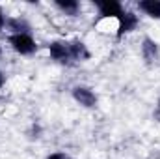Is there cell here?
<instances>
[{
	"instance_id": "1",
	"label": "cell",
	"mask_w": 160,
	"mask_h": 159,
	"mask_svg": "<svg viewBox=\"0 0 160 159\" xmlns=\"http://www.w3.org/2000/svg\"><path fill=\"white\" fill-rule=\"evenodd\" d=\"M8 41H9L11 49L22 56H30L38 51V43L32 38V34H11Z\"/></svg>"
},
{
	"instance_id": "2",
	"label": "cell",
	"mask_w": 160,
	"mask_h": 159,
	"mask_svg": "<svg viewBox=\"0 0 160 159\" xmlns=\"http://www.w3.org/2000/svg\"><path fill=\"white\" fill-rule=\"evenodd\" d=\"M48 54L52 60L60 62V64H71V49H69V41L63 40H54L48 43Z\"/></svg>"
},
{
	"instance_id": "3",
	"label": "cell",
	"mask_w": 160,
	"mask_h": 159,
	"mask_svg": "<svg viewBox=\"0 0 160 159\" xmlns=\"http://www.w3.org/2000/svg\"><path fill=\"white\" fill-rule=\"evenodd\" d=\"M138 23H140V17L134 11H125L123 9V13L118 19V38L125 36V34H130L132 30H136Z\"/></svg>"
},
{
	"instance_id": "4",
	"label": "cell",
	"mask_w": 160,
	"mask_h": 159,
	"mask_svg": "<svg viewBox=\"0 0 160 159\" xmlns=\"http://www.w3.org/2000/svg\"><path fill=\"white\" fill-rule=\"evenodd\" d=\"M99 15L104 19H119V15L123 13V6L116 0H99L95 2Z\"/></svg>"
},
{
	"instance_id": "5",
	"label": "cell",
	"mask_w": 160,
	"mask_h": 159,
	"mask_svg": "<svg viewBox=\"0 0 160 159\" xmlns=\"http://www.w3.org/2000/svg\"><path fill=\"white\" fill-rule=\"evenodd\" d=\"M73 97H75L77 103H80L82 107H88V109H93L97 105V96L88 86H75L73 88Z\"/></svg>"
},
{
	"instance_id": "6",
	"label": "cell",
	"mask_w": 160,
	"mask_h": 159,
	"mask_svg": "<svg viewBox=\"0 0 160 159\" xmlns=\"http://www.w3.org/2000/svg\"><path fill=\"white\" fill-rule=\"evenodd\" d=\"M6 26L11 34H30L32 26L26 19H21V17H11V19H6Z\"/></svg>"
},
{
	"instance_id": "7",
	"label": "cell",
	"mask_w": 160,
	"mask_h": 159,
	"mask_svg": "<svg viewBox=\"0 0 160 159\" xmlns=\"http://www.w3.org/2000/svg\"><path fill=\"white\" fill-rule=\"evenodd\" d=\"M69 49H71V60L73 62H84V60H88L91 56L84 41H78V40L69 41Z\"/></svg>"
},
{
	"instance_id": "8",
	"label": "cell",
	"mask_w": 160,
	"mask_h": 159,
	"mask_svg": "<svg viewBox=\"0 0 160 159\" xmlns=\"http://www.w3.org/2000/svg\"><path fill=\"white\" fill-rule=\"evenodd\" d=\"M138 8L147 17L160 19V0H142V2H138Z\"/></svg>"
},
{
	"instance_id": "9",
	"label": "cell",
	"mask_w": 160,
	"mask_h": 159,
	"mask_svg": "<svg viewBox=\"0 0 160 159\" xmlns=\"http://www.w3.org/2000/svg\"><path fill=\"white\" fill-rule=\"evenodd\" d=\"M142 54H143V58L149 64L155 62L158 58V45H157V41L151 40V38H145L143 40V45H142Z\"/></svg>"
},
{
	"instance_id": "10",
	"label": "cell",
	"mask_w": 160,
	"mask_h": 159,
	"mask_svg": "<svg viewBox=\"0 0 160 159\" xmlns=\"http://www.w3.org/2000/svg\"><path fill=\"white\" fill-rule=\"evenodd\" d=\"M56 8L62 9L65 15H77L80 9V4L77 0H56Z\"/></svg>"
},
{
	"instance_id": "11",
	"label": "cell",
	"mask_w": 160,
	"mask_h": 159,
	"mask_svg": "<svg viewBox=\"0 0 160 159\" xmlns=\"http://www.w3.org/2000/svg\"><path fill=\"white\" fill-rule=\"evenodd\" d=\"M47 159H71L67 154H63V152H54V154H50Z\"/></svg>"
},
{
	"instance_id": "12",
	"label": "cell",
	"mask_w": 160,
	"mask_h": 159,
	"mask_svg": "<svg viewBox=\"0 0 160 159\" xmlns=\"http://www.w3.org/2000/svg\"><path fill=\"white\" fill-rule=\"evenodd\" d=\"M4 26H6V17H4L2 8H0V30H4Z\"/></svg>"
},
{
	"instance_id": "13",
	"label": "cell",
	"mask_w": 160,
	"mask_h": 159,
	"mask_svg": "<svg viewBox=\"0 0 160 159\" xmlns=\"http://www.w3.org/2000/svg\"><path fill=\"white\" fill-rule=\"evenodd\" d=\"M4 82H6V75H4V71L0 69V88L4 86Z\"/></svg>"
},
{
	"instance_id": "14",
	"label": "cell",
	"mask_w": 160,
	"mask_h": 159,
	"mask_svg": "<svg viewBox=\"0 0 160 159\" xmlns=\"http://www.w3.org/2000/svg\"><path fill=\"white\" fill-rule=\"evenodd\" d=\"M0 58H2V47H0Z\"/></svg>"
},
{
	"instance_id": "15",
	"label": "cell",
	"mask_w": 160,
	"mask_h": 159,
	"mask_svg": "<svg viewBox=\"0 0 160 159\" xmlns=\"http://www.w3.org/2000/svg\"><path fill=\"white\" fill-rule=\"evenodd\" d=\"M158 109H160V101H158Z\"/></svg>"
}]
</instances>
